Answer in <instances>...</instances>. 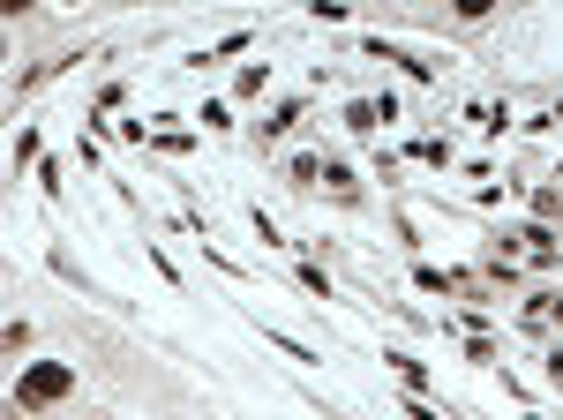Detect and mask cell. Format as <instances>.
I'll return each instance as SVG.
<instances>
[{"mask_svg":"<svg viewBox=\"0 0 563 420\" xmlns=\"http://www.w3.org/2000/svg\"><path fill=\"white\" fill-rule=\"evenodd\" d=\"M68 390H76V368L38 361V368H23V383H15V406H53V398H68Z\"/></svg>","mask_w":563,"mask_h":420,"instance_id":"cell-1","label":"cell"},{"mask_svg":"<svg viewBox=\"0 0 563 420\" xmlns=\"http://www.w3.org/2000/svg\"><path fill=\"white\" fill-rule=\"evenodd\" d=\"M451 8H459V15H466V23H474V15H488V8H496V0H451Z\"/></svg>","mask_w":563,"mask_h":420,"instance_id":"cell-2","label":"cell"},{"mask_svg":"<svg viewBox=\"0 0 563 420\" xmlns=\"http://www.w3.org/2000/svg\"><path fill=\"white\" fill-rule=\"evenodd\" d=\"M541 316H556V323H563V294H549V300H541Z\"/></svg>","mask_w":563,"mask_h":420,"instance_id":"cell-3","label":"cell"},{"mask_svg":"<svg viewBox=\"0 0 563 420\" xmlns=\"http://www.w3.org/2000/svg\"><path fill=\"white\" fill-rule=\"evenodd\" d=\"M0 8H8V15H23V8H31V0H0Z\"/></svg>","mask_w":563,"mask_h":420,"instance_id":"cell-4","label":"cell"}]
</instances>
